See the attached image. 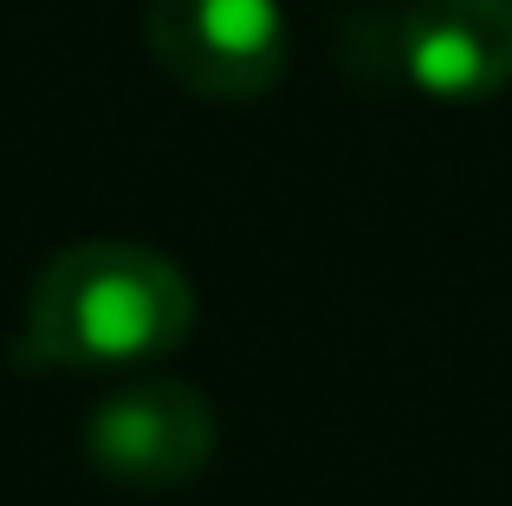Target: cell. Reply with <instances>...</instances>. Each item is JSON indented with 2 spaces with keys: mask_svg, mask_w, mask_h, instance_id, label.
Instances as JSON below:
<instances>
[{
  "mask_svg": "<svg viewBox=\"0 0 512 506\" xmlns=\"http://www.w3.org/2000/svg\"><path fill=\"white\" fill-rule=\"evenodd\" d=\"M195 331V286L163 247L78 241L39 266L20 318V364L143 370Z\"/></svg>",
  "mask_w": 512,
  "mask_h": 506,
  "instance_id": "cell-1",
  "label": "cell"
},
{
  "mask_svg": "<svg viewBox=\"0 0 512 506\" xmlns=\"http://www.w3.org/2000/svg\"><path fill=\"white\" fill-rule=\"evenodd\" d=\"M143 46L175 85L208 104L266 98L292 59L279 0H150Z\"/></svg>",
  "mask_w": 512,
  "mask_h": 506,
  "instance_id": "cell-2",
  "label": "cell"
},
{
  "mask_svg": "<svg viewBox=\"0 0 512 506\" xmlns=\"http://www.w3.org/2000/svg\"><path fill=\"white\" fill-rule=\"evenodd\" d=\"M402 78L441 104H487L512 85V0H415L396 33Z\"/></svg>",
  "mask_w": 512,
  "mask_h": 506,
  "instance_id": "cell-4",
  "label": "cell"
},
{
  "mask_svg": "<svg viewBox=\"0 0 512 506\" xmlns=\"http://www.w3.org/2000/svg\"><path fill=\"white\" fill-rule=\"evenodd\" d=\"M221 416L182 377H130L85 416V461L130 494H175L214 461Z\"/></svg>",
  "mask_w": 512,
  "mask_h": 506,
  "instance_id": "cell-3",
  "label": "cell"
}]
</instances>
